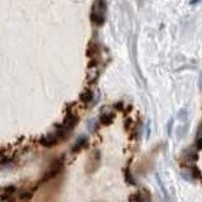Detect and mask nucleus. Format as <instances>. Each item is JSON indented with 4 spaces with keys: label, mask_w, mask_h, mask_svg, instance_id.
I'll return each instance as SVG.
<instances>
[{
    "label": "nucleus",
    "mask_w": 202,
    "mask_h": 202,
    "mask_svg": "<svg viewBox=\"0 0 202 202\" xmlns=\"http://www.w3.org/2000/svg\"><path fill=\"white\" fill-rule=\"evenodd\" d=\"M105 12H106V3L105 0H96L92 5V10H91V22L101 25L105 22Z\"/></svg>",
    "instance_id": "f257e3e1"
},
{
    "label": "nucleus",
    "mask_w": 202,
    "mask_h": 202,
    "mask_svg": "<svg viewBox=\"0 0 202 202\" xmlns=\"http://www.w3.org/2000/svg\"><path fill=\"white\" fill-rule=\"evenodd\" d=\"M197 2H198V0H192V2H191V4H192V3H197Z\"/></svg>",
    "instance_id": "6e6552de"
},
{
    "label": "nucleus",
    "mask_w": 202,
    "mask_h": 202,
    "mask_svg": "<svg viewBox=\"0 0 202 202\" xmlns=\"http://www.w3.org/2000/svg\"><path fill=\"white\" fill-rule=\"evenodd\" d=\"M124 174H125V181H126L129 184H135V179L133 178V176L130 174V172H129L128 169H125Z\"/></svg>",
    "instance_id": "0eeeda50"
},
{
    "label": "nucleus",
    "mask_w": 202,
    "mask_h": 202,
    "mask_svg": "<svg viewBox=\"0 0 202 202\" xmlns=\"http://www.w3.org/2000/svg\"><path fill=\"white\" fill-rule=\"evenodd\" d=\"M39 143H41L42 145H44V147H54L56 144L59 143V139L57 138L56 134H52V135H47V137L41 138Z\"/></svg>",
    "instance_id": "7ed1b4c3"
},
{
    "label": "nucleus",
    "mask_w": 202,
    "mask_h": 202,
    "mask_svg": "<svg viewBox=\"0 0 202 202\" xmlns=\"http://www.w3.org/2000/svg\"><path fill=\"white\" fill-rule=\"evenodd\" d=\"M114 120V115H111L110 113H105L100 116V123L103 125H110Z\"/></svg>",
    "instance_id": "39448f33"
},
{
    "label": "nucleus",
    "mask_w": 202,
    "mask_h": 202,
    "mask_svg": "<svg viewBox=\"0 0 202 202\" xmlns=\"http://www.w3.org/2000/svg\"><path fill=\"white\" fill-rule=\"evenodd\" d=\"M62 168H63V157L53 162V164L51 165V168L46 172V174L43 176V178H42V183H44V182H48V181L53 179V178H54V177H56V176L62 171Z\"/></svg>",
    "instance_id": "f03ea898"
},
{
    "label": "nucleus",
    "mask_w": 202,
    "mask_h": 202,
    "mask_svg": "<svg viewBox=\"0 0 202 202\" xmlns=\"http://www.w3.org/2000/svg\"><path fill=\"white\" fill-rule=\"evenodd\" d=\"M86 145H87V138H86V137H80V138L77 139V142L73 144L72 152H73V153H78V152H81V149H83Z\"/></svg>",
    "instance_id": "20e7f679"
},
{
    "label": "nucleus",
    "mask_w": 202,
    "mask_h": 202,
    "mask_svg": "<svg viewBox=\"0 0 202 202\" xmlns=\"http://www.w3.org/2000/svg\"><path fill=\"white\" fill-rule=\"evenodd\" d=\"M92 92L91 91H85V92H82V95H81V101L82 103H85V104H88V103H91L92 101Z\"/></svg>",
    "instance_id": "423d86ee"
}]
</instances>
